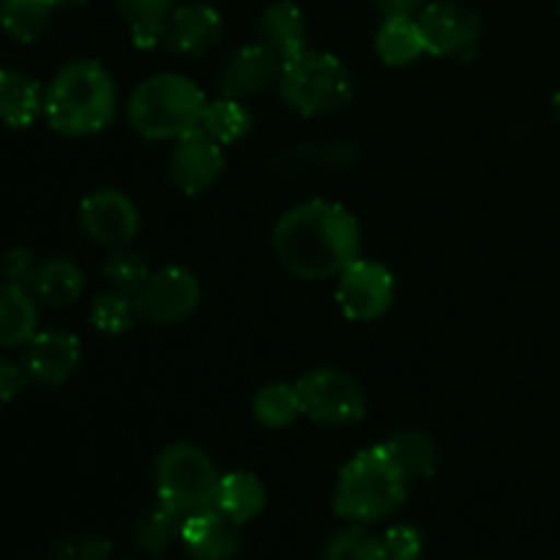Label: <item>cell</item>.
Returning a JSON list of instances; mask_svg holds the SVG:
<instances>
[{"label": "cell", "instance_id": "obj_15", "mask_svg": "<svg viewBox=\"0 0 560 560\" xmlns=\"http://www.w3.org/2000/svg\"><path fill=\"white\" fill-rule=\"evenodd\" d=\"M279 71H282V60L266 44H249L230 55L228 63L219 71V85L224 96H255L279 80Z\"/></svg>", "mask_w": 560, "mask_h": 560}, {"label": "cell", "instance_id": "obj_12", "mask_svg": "<svg viewBox=\"0 0 560 560\" xmlns=\"http://www.w3.org/2000/svg\"><path fill=\"white\" fill-rule=\"evenodd\" d=\"M80 222L96 244L124 249L140 233V211L135 202L115 189H98L80 206Z\"/></svg>", "mask_w": 560, "mask_h": 560}, {"label": "cell", "instance_id": "obj_5", "mask_svg": "<svg viewBox=\"0 0 560 560\" xmlns=\"http://www.w3.org/2000/svg\"><path fill=\"white\" fill-rule=\"evenodd\" d=\"M277 82L284 104L304 118L345 107L353 93V80L342 60L315 49H304L295 58L284 60Z\"/></svg>", "mask_w": 560, "mask_h": 560}, {"label": "cell", "instance_id": "obj_14", "mask_svg": "<svg viewBox=\"0 0 560 560\" xmlns=\"http://www.w3.org/2000/svg\"><path fill=\"white\" fill-rule=\"evenodd\" d=\"M180 541L195 560H230L241 547L238 523H233L217 506L202 509L184 517Z\"/></svg>", "mask_w": 560, "mask_h": 560}, {"label": "cell", "instance_id": "obj_16", "mask_svg": "<svg viewBox=\"0 0 560 560\" xmlns=\"http://www.w3.org/2000/svg\"><path fill=\"white\" fill-rule=\"evenodd\" d=\"M170 49L180 55H206L222 42V16L206 3L180 5L170 14L167 36Z\"/></svg>", "mask_w": 560, "mask_h": 560}, {"label": "cell", "instance_id": "obj_19", "mask_svg": "<svg viewBox=\"0 0 560 560\" xmlns=\"http://www.w3.org/2000/svg\"><path fill=\"white\" fill-rule=\"evenodd\" d=\"M38 306L22 284H0V348H20L36 337Z\"/></svg>", "mask_w": 560, "mask_h": 560}, {"label": "cell", "instance_id": "obj_9", "mask_svg": "<svg viewBox=\"0 0 560 560\" xmlns=\"http://www.w3.org/2000/svg\"><path fill=\"white\" fill-rule=\"evenodd\" d=\"M394 301V273L383 262L359 257L337 282V304L350 320H377Z\"/></svg>", "mask_w": 560, "mask_h": 560}, {"label": "cell", "instance_id": "obj_34", "mask_svg": "<svg viewBox=\"0 0 560 560\" xmlns=\"http://www.w3.org/2000/svg\"><path fill=\"white\" fill-rule=\"evenodd\" d=\"M383 545H386L388 558H419L421 556V534L413 525H394L392 530H386L383 536Z\"/></svg>", "mask_w": 560, "mask_h": 560}, {"label": "cell", "instance_id": "obj_26", "mask_svg": "<svg viewBox=\"0 0 560 560\" xmlns=\"http://www.w3.org/2000/svg\"><path fill=\"white\" fill-rule=\"evenodd\" d=\"M255 126V118H252L249 109L233 96H224L219 102H208L206 113H202L200 129L208 131L217 142L222 145H233V142L244 140L246 135Z\"/></svg>", "mask_w": 560, "mask_h": 560}, {"label": "cell", "instance_id": "obj_20", "mask_svg": "<svg viewBox=\"0 0 560 560\" xmlns=\"http://www.w3.org/2000/svg\"><path fill=\"white\" fill-rule=\"evenodd\" d=\"M31 290L38 301L60 310V306L77 304L80 295L85 293V273H82V268L74 260L52 257V260L42 262L36 268Z\"/></svg>", "mask_w": 560, "mask_h": 560}, {"label": "cell", "instance_id": "obj_37", "mask_svg": "<svg viewBox=\"0 0 560 560\" xmlns=\"http://www.w3.org/2000/svg\"><path fill=\"white\" fill-rule=\"evenodd\" d=\"M430 0H377L381 11L386 16H416Z\"/></svg>", "mask_w": 560, "mask_h": 560}, {"label": "cell", "instance_id": "obj_13", "mask_svg": "<svg viewBox=\"0 0 560 560\" xmlns=\"http://www.w3.org/2000/svg\"><path fill=\"white\" fill-rule=\"evenodd\" d=\"M80 366V342L74 334L42 331L27 342L25 372L38 386H63Z\"/></svg>", "mask_w": 560, "mask_h": 560}, {"label": "cell", "instance_id": "obj_39", "mask_svg": "<svg viewBox=\"0 0 560 560\" xmlns=\"http://www.w3.org/2000/svg\"><path fill=\"white\" fill-rule=\"evenodd\" d=\"M552 115H556V120L560 126V91L556 93V96H552Z\"/></svg>", "mask_w": 560, "mask_h": 560}, {"label": "cell", "instance_id": "obj_2", "mask_svg": "<svg viewBox=\"0 0 560 560\" xmlns=\"http://www.w3.org/2000/svg\"><path fill=\"white\" fill-rule=\"evenodd\" d=\"M118 91L98 60H74L55 74L44 93V115L55 131L69 137L96 135L113 124Z\"/></svg>", "mask_w": 560, "mask_h": 560}, {"label": "cell", "instance_id": "obj_29", "mask_svg": "<svg viewBox=\"0 0 560 560\" xmlns=\"http://www.w3.org/2000/svg\"><path fill=\"white\" fill-rule=\"evenodd\" d=\"M180 525H184L180 523V514H175L173 509L159 503L156 509H148V512L140 514V520L135 525V539L145 552L162 556L180 536Z\"/></svg>", "mask_w": 560, "mask_h": 560}, {"label": "cell", "instance_id": "obj_3", "mask_svg": "<svg viewBox=\"0 0 560 560\" xmlns=\"http://www.w3.org/2000/svg\"><path fill=\"white\" fill-rule=\"evenodd\" d=\"M405 498H408V479L381 443L359 452L339 470L334 512L353 523H377L397 512Z\"/></svg>", "mask_w": 560, "mask_h": 560}, {"label": "cell", "instance_id": "obj_27", "mask_svg": "<svg viewBox=\"0 0 560 560\" xmlns=\"http://www.w3.org/2000/svg\"><path fill=\"white\" fill-rule=\"evenodd\" d=\"M52 5L47 0H3L0 3V27L14 42L31 44L47 31Z\"/></svg>", "mask_w": 560, "mask_h": 560}, {"label": "cell", "instance_id": "obj_28", "mask_svg": "<svg viewBox=\"0 0 560 560\" xmlns=\"http://www.w3.org/2000/svg\"><path fill=\"white\" fill-rule=\"evenodd\" d=\"M252 408H255V419L262 427H271V430L290 427L304 413L299 392H295V386H288V383H268V386H262Z\"/></svg>", "mask_w": 560, "mask_h": 560}, {"label": "cell", "instance_id": "obj_1", "mask_svg": "<svg viewBox=\"0 0 560 560\" xmlns=\"http://www.w3.org/2000/svg\"><path fill=\"white\" fill-rule=\"evenodd\" d=\"M273 252L293 277H339L361 257L359 222L339 202H301L273 228Z\"/></svg>", "mask_w": 560, "mask_h": 560}, {"label": "cell", "instance_id": "obj_36", "mask_svg": "<svg viewBox=\"0 0 560 560\" xmlns=\"http://www.w3.org/2000/svg\"><path fill=\"white\" fill-rule=\"evenodd\" d=\"M25 366L0 359V402H11L14 397H20V392L25 388Z\"/></svg>", "mask_w": 560, "mask_h": 560}, {"label": "cell", "instance_id": "obj_23", "mask_svg": "<svg viewBox=\"0 0 560 560\" xmlns=\"http://www.w3.org/2000/svg\"><path fill=\"white\" fill-rule=\"evenodd\" d=\"M383 446L408 481H424L438 470V446L427 432L408 430L394 435Z\"/></svg>", "mask_w": 560, "mask_h": 560}, {"label": "cell", "instance_id": "obj_41", "mask_svg": "<svg viewBox=\"0 0 560 560\" xmlns=\"http://www.w3.org/2000/svg\"><path fill=\"white\" fill-rule=\"evenodd\" d=\"M0 3H3V0H0Z\"/></svg>", "mask_w": 560, "mask_h": 560}, {"label": "cell", "instance_id": "obj_17", "mask_svg": "<svg viewBox=\"0 0 560 560\" xmlns=\"http://www.w3.org/2000/svg\"><path fill=\"white\" fill-rule=\"evenodd\" d=\"M260 38L279 60H290L306 49L304 11L293 0L271 3L260 16Z\"/></svg>", "mask_w": 560, "mask_h": 560}, {"label": "cell", "instance_id": "obj_33", "mask_svg": "<svg viewBox=\"0 0 560 560\" xmlns=\"http://www.w3.org/2000/svg\"><path fill=\"white\" fill-rule=\"evenodd\" d=\"M52 560H113V545L91 534L66 536L55 545Z\"/></svg>", "mask_w": 560, "mask_h": 560}, {"label": "cell", "instance_id": "obj_6", "mask_svg": "<svg viewBox=\"0 0 560 560\" xmlns=\"http://www.w3.org/2000/svg\"><path fill=\"white\" fill-rule=\"evenodd\" d=\"M219 470L202 448L191 443L167 446L156 459V495L159 503L173 509L180 517L211 509L217 501Z\"/></svg>", "mask_w": 560, "mask_h": 560}, {"label": "cell", "instance_id": "obj_22", "mask_svg": "<svg viewBox=\"0 0 560 560\" xmlns=\"http://www.w3.org/2000/svg\"><path fill=\"white\" fill-rule=\"evenodd\" d=\"M375 49L386 66H408L427 52L416 16H386L377 27Z\"/></svg>", "mask_w": 560, "mask_h": 560}, {"label": "cell", "instance_id": "obj_25", "mask_svg": "<svg viewBox=\"0 0 560 560\" xmlns=\"http://www.w3.org/2000/svg\"><path fill=\"white\" fill-rule=\"evenodd\" d=\"M175 0H118L120 14L131 27V38L140 49L156 47L167 36V20Z\"/></svg>", "mask_w": 560, "mask_h": 560}, {"label": "cell", "instance_id": "obj_24", "mask_svg": "<svg viewBox=\"0 0 560 560\" xmlns=\"http://www.w3.org/2000/svg\"><path fill=\"white\" fill-rule=\"evenodd\" d=\"M359 159L353 142H326V145H299L279 156L282 173H334Z\"/></svg>", "mask_w": 560, "mask_h": 560}, {"label": "cell", "instance_id": "obj_21", "mask_svg": "<svg viewBox=\"0 0 560 560\" xmlns=\"http://www.w3.org/2000/svg\"><path fill=\"white\" fill-rule=\"evenodd\" d=\"M213 506L222 514H228L233 523L244 525L266 509V487H262V481L257 476L246 474V470L224 474L219 479Z\"/></svg>", "mask_w": 560, "mask_h": 560}, {"label": "cell", "instance_id": "obj_35", "mask_svg": "<svg viewBox=\"0 0 560 560\" xmlns=\"http://www.w3.org/2000/svg\"><path fill=\"white\" fill-rule=\"evenodd\" d=\"M36 262H33V255L27 249H9L0 260V271H3V279L11 284H22V288L31 290L33 277H36Z\"/></svg>", "mask_w": 560, "mask_h": 560}, {"label": "cell", "instance_id": "obj_38", "mask_svg": "<svg viewBox=\"0 0 560 560\" xmlns=\"http://www.w3.org/2000/svg\"><path fill=\"white\" fill-rule=\"evenodd\" d=\"M52 9H77V5L88 3V0H47Z\"/></svg>", "mask_w": 560, "mask_h": 560}, {"label": "cell", "instance_id": "obj_8", "mask_svg": "<svg viewBox=\"0 0 560 560\" xmlns=\"http://www.w3.org/2000/svg\"><path fill=\"white\" fill-rule=\"evenodd\" d=\"M416 20H419L427 52L435 55V58L468 60L479 49V16L465 5L448 3V0L427 3Z\"/></svg>", "mask_w": 560, "mask_h": 560}, {"label": "cell", "instance_id": "obj_31", "mask_svg": "<svg viewBox=\"0 0 560 560\" xmlns=\"http://www.w3.org/2000/svg\"><path fill=\"white\" fill-rule=\"evenodd\" d=\"M323 560H392L383 539L364 534L361 528L339 530L328 539Z\"/></svg>", "mask_w": 560, "mask_h": 560}, {"label": "cell", "instance_id": "obj_18", "mask_svg": "<svg viewBox=\"0 0 560 560\" xmlns=\"http://www.w3.org/2000/svg\"><path fill=\"white\" fill-rule=\"evenodd\" d=\"M44 109L38 82L20 69H0V124L25 129Z\"/></svg>", "mask_w": 560, "mask_h": 560}, {"label": "cell", "instance_id": "obj_7", "mask_svg": "<svg viewBox=\"0 0 560 560\" xmlns=\"http://www.w3.org/2000/svg\"><path fill=\"white\" fill-rule=\"evenodd\" d=\"M301 410L328 427L355 424L366 416V397L359 381L339 370H312L295 383Z\"/></svg>", "mask_w": 560, "mask_h": 560}, {"label": "cell", "instance_id": "obj_30", "mask_svg": "<svg viewBox=\"0 0 560 560\" xmlns=\"http://www.w3.org/2000/svg\"><path fill=\"white\" fill-rule=\"evenodd\" d=\"M140 317L137 295L124 290H107L91 304V323L102 334H126Z\"/></svg>", "mask_w": 560, "mask_h": 560}, {"label": "cell", "instance_id": "obj_4", "mask_svg": "<svg viewBox=\"0 0 560 560\" xmlns=\"http://www.w3.org/2000/svg\"><path fill=\"white\" fill-rule=\"evenodd\" d=\"M206 104V93L189 77H148L129 98V124L148 140H178L200 129Z\"/></svg>", "mask_w": 560, "mask_h": 560}, {"label": "cell", "instance_id": "obj_10", "mask_svg": "<svg viewBox=\"0 0 560 560\" xmlns=\"http://www.w3.org/2000/svg\"><path fill=\"white\" fill-rule=\"evenodd\" d=\"M200 304V282L189 268L167 266L148 279L137 295L140 317L153 326H173L186 320Z\"/></svg>", "mask_w": 560, "mask_h": 560}, {"label": "cell", "instance_id": "obj_11", "mask_svg": "<svg viewBox=\"0 0 560 560\" xmlns=\"http://www.w3.org/2000/svg\"><path fill=\"white\" fill-rule=\"evenodd\" d=\"M222 142L213 140L208 131L195 129L178 137V145L170 156V180L184 195H202L211 189L224 173Z\"/></svg>", "mask_w": 560, "mask_h": 560}, {"label": "cell", "instance_id": "obj_40", "mask_svg": "<svg viewBox=\"0 0 560 560\" xmlns=\"http://www.w3.org/2000/svg\"><path fill=\"white\" fill-rule=\"evenodd\" d=\"M394 560H421V558H394Z\"/></svg>", "mask_w": 560, "mask_h": 560}, {"label": "cell", "instance_id": "obj_32", "mask_svg": "<svg viewBox=\"0 0 560 560\" xmlns=\"http://www.w3.org/2000/svg\"><path fill=\"white\" fill-rule=\"evenodd\" d=\"M104 277L113 282L115 290H124V293L140 295V290L145 288L151 271H148V262L142 260L137 252L115 249L109 255V260L104 262Z\"/></svg>", "mask_w": 560, "mask_h": 560}]
</instances>
